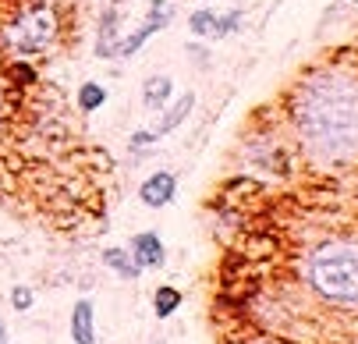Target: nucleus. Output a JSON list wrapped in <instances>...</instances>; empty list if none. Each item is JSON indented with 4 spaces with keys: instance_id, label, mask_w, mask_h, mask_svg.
<instances>
[{
    "instance_id": "nucleus-1",
    "label": "nucleus",
    "mask_w": 358,
    "mask_h": 344,
    "mask_svg": "<svg viewBox=\"0 0 358 344\" xmlns=\"http://www.w3.org/2000/svg\"><path fill=\"white\" fill-rule=\"evenodd\" d=\"M291 124L301 150L316 164H348L358 157V78L323 68L291 96Z\"/></svg>"
},
{
    "instance_id": "nucleus-2",
    "label": "nucleus",
    "mask_w": 358,
    "mask_h": 344,
    "mask_svg": "<svg viewBox=\"0 0 358 344\" xmlns=\"http://www.w3.org/2000/svg\"><path fill=\"white\" fill-rule=\"evenodd\" d=\"M309 280L327 302L358 306V241H327L316 249Z\"/></svg>"
},
{
    "instance_id": "nucleus-3",
    "label": "nucleus",
    "mask_w": 358,
    "mask_h": 344,
    "mask_svg": "<svg viewBox=\"0 0 358 344\" xmlns=\"http://www.w3.org/2000/svg\"><path fill=\"white\" fill-rule=\"evenodd\" d=\"M54 39H57V11L50 8V4H29L4 29V43L11 46L15 54H22V57L50 50Z\"/></svg>"
},
{
    "instance_id": "nucleus-4",
    "label": "nucleus",
    "mask_w": 358,
    "mask_h": 344,
    "mask_svg": "<svg viewBox=\"0 0 358 344\" xmlns=\"http://www.w3.org/2000/svg\"><path fill=\"white\" fill-rule=\"evenodd\" d=\"M171 18H174V8L167 4V0H152L149 4V15H145V22L131 32V36H124L121 39V46H117V54H124V57H131V54H138L142 46L157 36L160 29H167L171 25Z\"/></svg>"
},
{
    "instance_id": "nucleus-5",
    "label": "nucleus",
    "mask_w": 358,
    "mask_h": 344,
    "mask_svg": "<svg viewBox=\"0 0 358 344\" xmlns=\"http://www.w3.org/2000/svg\"><path fill=\"white\" fill-rule=\"evenodd\" d=\"M192 107H195V92H185V96H178L174 103H167V107H164V117H160V124H152L149 131H135V135H131V145H145V142H157V138L171 135L174 128H181V121H188Z\"/></svg>"
},
{
    "instance_id": "nucleus-6",
    "label": "nucleus",
    "mask_w": 358,
    "mask_h": 344,
    "mask_svg": "<svg viewBox=\"0 0 358 344\" xmlns=\"http://www.w3.org/2000/svg\"><path fill=\"white\" fill-rule=\"evenodd\" d=\"M238 25H241V11H234V15L220 18L213 8H199V11L188 18L192 36H202V39H220V36H231Z\"/></svg>"
},
{
    "instance_id": "nucleus-7",
    "label": "nucleus",
    "mask_w": 358,
    "mask_h": 344,
    "mask_svg": "<svg viewBox=\"0 0 358 344\" xmlns=\"http://www.w3.org/2000/svg\"><path fill=\"white\" fill-rule=\"evenodd\" d=\"M174 192H178V178H174L171 171H157L152 178L142 181L138 199H142V206H149V210H160V206H167V203L174 199Z\"/></svg>"
},
{
    "instance_id": "nucleus-8",
    "label": "nucleus",
    "mask_w": 358,
    "mask_h": 344,
    "mask_svg": "<svg viewBox=\"0 0 358 344\" xmlns=\"http://www.w3.org/2000/svg\"><path fill=\"white\" fill-rule=\"evenodd\" d=\"M131 259L145 270V266H164L167 252H164V241L157 238V231H142L131 238Z\"/></svg>"
},
{
    "instance_id": "nucleus-9",
    "label": "nucleus",
    "mask_w": 358,
    "mask_h": 344,
    "mask_svg": "<svg viewBox=\"0 0 358 344\" xmlns=\"http://www.w3.org/2000/svg\"><path fill=\"white\" fill-rule=\"evenodd\" d=\"M71 341L75 344H96V323H92V302H75L71 309Z\"/></svg>"
},
{
    "instance_id": "nucleus-10",
    "label": "nucleus",
    "mask_w": 358,
    "mask_h": 344,
    "mask_svg": "<svg viewBox=\"0 0 358 344\" xmlns=\"http://www.w3.org/2000/svg\"><path fill=\"white\" fill-rule=\"evenodd\" d=\"M171 92H174V82H171L167 75L145 78V85H142V103H145V110H164V107L171 103Z\"/></svg>"
},
{
    "instance_id": "nucleus-11",
    "label": "nucleus",
    "mask_w": 358,
    "mask_h": 344,
    "mask_svg": "<svg viewBox=\"0 0 358 344\" xmlns=\"http://www.w3.org/2000/svg\"><path fill=\"white\" fill-rule=\"evenodd\" d=\"M117 46H121V39H117V11H107V15H103V25H99L96 54H99V57H114Z\"/></svg>"
},
{
    "instance_id": "nucleus-12",
    "label": "nucleus",
    "mask_w": 358,
    "mask_h": 344,
    "mask_svg": "<svg viewBox=\"0 0 358 344\" xmlns=\"http://www.w3.org/2000/svg\"><path fill=\"white\" fill-rule=\"evenodd\" d=\"M103 263H107L117 277H124V280H135V277L142 273V266H138L124 249H107V252H103Z\"/></svg>"
},
{
    "instance_id": "nucleus-13",
    "label": "nucleus",
    "mask_w": 358,
    "mask_h": 344,
    "mask_svg": "<svg viewBox=\"0 0 358 344\" xmlns=\"http://www.w3.org/2000/svg\"><path fill=\"white\" fill-rule=\"evenodd\" d=\"M178 306H181V291H178V287H171V284H167V287H157V294H152V309H157L160 320L174 316Z\"/></svg>"
},
{
    "instance_id": "nucleus-14",
    "label": "nucleus",
    "mask_w": 358,
    "mask_h": 344,
    "mask_svg": "<svg viewBox=\"0 0 358 344\" xmlns=\"http://www.w3.org/2000/svg\"><path fill=\"white\" fill-rule=\"evenodd\" d=\"M103 103H107V89H103V85H96V82H85V85L78 89V107H82L85 114L99 110Z\"/></svg>"
},
{
    "instance_id": "nucleus-15",
    "label": "nucleus",
    "mask_w": 358,
    "mask_h": 344,
    "mask_svg": "<svg viewBox=\"0 0 358 344\" xmlns=\"http://www.w3.org/2000/svg\"><path fill=\"white\" fill-rule=\"evenodd\" d=\"M11 306H15L18 313L32 309V291H29V287H15V291H11Z\"/></svg>"
},
{
    "instance_id": "nucleus-16",
    "label": "nucleus",
    "mask_w": 358,
    "mask_h": 344,
    "mask_svg": "<svg viewBox=\"0 0 358 344\" xmlns=\"http://www.w3.org/2000/svg\"><path fill=\"white\" fill-rule=\"evenodd\" d=\"M8 114H11V107H8V96H4V89H0V124L8 121Z\"/></svg>"
},
{
    "instance_id": "nucleus-17",
    "label": "nucleus",
    "mask_w": 358,
    "mask_h": 344,
    "mask_svg": "<svg viewBox=\"0 0 358 344\" xmlns=\"http://www.w3.org/2000/svg\"><path fill=\"white\" fill-rule=\"evenodd\" d=\"M0 344H4V323H0Z\"/></svg>"
},
{
    "instance_id": "nucleus-18",
    "label": "nucleus",
    "mask_w": 358,
    "mask_h": 344,
    "mask_svg": "<svg viewBox=\"0 0 358 344\" xmlns=\"http://www.w3.org/2000/svg\"><path fill=\"white\" fill-rule=\"evenodd\" d=\"M351 4H358V0H351Z\"/></svg>"
}]
</instances>
